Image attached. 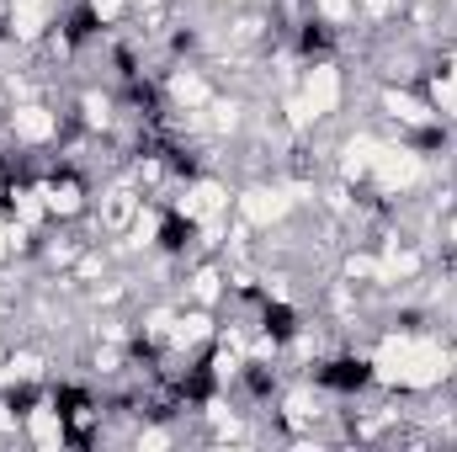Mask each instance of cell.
<instances>
[{
  "label": "cell",
  "instance_id": "6da1fadb",
  "mask_svg": "<svg viewBox=\"0 0 457 452\" xmlns=\"http://www.w3.org/2000/svg\"><path fill=\"white\" fill-rule=\"evenodd\" d=\"M367 378H372V372H367V362H356V356H341V362H325V367H320V383H325V389H341V394H356Z\"/></svg>",
  "mask_w": 457,
  "mask_h": 452
},
{
  "label": "cell",
  "instance_id": "7a4b0ae2",
  "mask_svg": "<svg viewBox=\"0 0 457 452\" xmlns=\"http://www.w3.org/2000/svg\"><path fill=\"white\" fill-rule=\"evenodd\" d=\"M266 331H271V336H293V314H287V309H266Z\"/></svg>",
  "mask_w": 457,
  "mask_h": 452
}]
</instances>
